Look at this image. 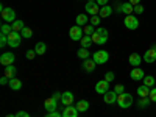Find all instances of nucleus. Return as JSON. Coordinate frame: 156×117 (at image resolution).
I'll list each match as a JSON object with an SVG mask.
<instances>
[{
    "mask_svg": "<svg viewBox=\"0 0 156 117\" xmlns=\"http://www.w3.org/2000/svg\"><path fill=\"white\" fill-rule=\"evenodd\" d=\"M150 98L148 97H139V100H137V105L140 106V108H147L148 105H150Z\"/></svg>",
    "mask_w": 156,
    "mask_h": 117,
    "instance_id": "28",
    "label": "nucleus"
},
{
    "mask_svg": "<svg viewBox=\"0 0 156 117\" xmlns=\"http://www.w3.org/2000/svg\"><path fill=\"white\" fill-rule=\"evenodd\" d=\"M61 97H62V94H58V92L53 94V98H55V100H61Z\"/></svg>",
    "mask_w": 156,
    "mask_h": 117,
    "instance_id": "48",
    "label": "nucleus"
},
{
    "mask_svg": "<svg viewBox=\"0 0 156 117\" xmlns=\"http://www.w3.org/2000/svg\"><path fill=\"white\" fill-rule=\"evenodd\" d=\"M44 106L47 109V112H55L58 109V100H55L53 97H48L45 101H44Z\"/></svg>",
    "mask_w": 156,
    "mask_h": 117,
    "instance_id": "7",
    "label": "nucleus"
},
{
    "mask_svg": "<svg viewBox=\"0 0 156 117\" xmlns=\"http://www.w3.org/2000/svg\"><path fill=\"white\" fill-rule=\"evenodd\" d=\"M73 100H75V97H73L72 92H64L62 97H61V103H62L64 106H70L72 103H73Z\"/></svg>",
    "mask_w": 156,
    "mask_h": 117,
    "instance_id": "14",
    "label": "nucleus"
},
{
    "mask_svg": "<svg viewBox=\"0 0 156 117\" xmlns=\"http://www.w3.org/2000/svg\"><path fill=\"white\" fill-rule=\"evenodd\" d=\"M150 90H151V87L142 84V86L137 87V95H139V97H148V95H150Z\"/></svg>",
    "mask_w": 156,
    "mask_h": 117,
    "instance_id": "20",
    "label": "nucleus"
},
{
    "mask_svg": "<svg viewBox=\"0 0 156 117\" xmlns=\"http://www.w3.org/2000/svg\"><path fill=\"white\" fill-rule=\"evenodd\" d=\"M134 12H136V14H142V12H144V6H142V5H136L134 6Z\"/></svg>",
    "mask_w": 156,
    "mask_h": 117,
    "instance_id": "41",
    "label": "nucleus"
},
{
    "mask_svg": "<svg viewBox=\"0 0 156 117\" xmlns=\"http://www.w3.org/2000/svg\"><path fill=\"white\" fill-rule=\"evenodd\" d=\"M14 59H16V56L12 53H3L2 56H0V64H3V66L6 67V66H11V64L14 62Z\"/></svg>",
    "mask_w": 156,
    "mask_h": 117,
    "instance_id": "11",
    "label": "nucleus"
},
{
    "mask_svg": "<svg viewBox=\"0 0 156 117\" xmlns=\"http://www.w3.org/2000/svg\"><path fill=\"white\" fill-rule=\"evenodd\" d=\"M76 55H78V58H81V59H87L89 58V51H87V48H80L76 51Z\"/></svg>",
    "mask_w": 156,
    "mask_h": 117,
    "instance_id": "33",
    "label": "nucleus"
},
{
    "mask_svg": "<svg viewBox=\"0 0 156 117\" xmlns=\"http://www.w3.org/2000/svg\"><path fill=\"white\" fill-rule=\"evenodd\" d=\"M20 34H22V37H25V39H30V37L33 36V31H31V28L25 27V28L20 31Z\"/></svg>",
    "mask_w": 156,
    "mask_h": 117,
    "instance_id": "34",
    "label": "nucleus"
},
{
    "mask_svg": "<svg viewBox=\"0 0 156 117\" xmlns=\"http://www.w3.org/2000/svg\"><path fill=\"white\" fill-rule=\"evenodd\" d=\"M109 90V81H106V80H101V81H98L97 84H95V92L97 94H106Z\"/></svg>",
    "mask_w": 156,
    "mask_h": 117,
    "instance_id": "9",
    "label": "nucleus"
},
{
    "mask_svg": "<svg viewBox=\"0 0 156 117\" xmlns=\"http://www.w3.org/2000/svg\"><path fill=\"white\" fill-rule=\"evenodd\" d=\"M75 22H76V25H80V27H86L89 20H87V16L86 14H78L76 19H75Z\"/></svg>",
    "mask_w": 156,
    "mask_h": 117,
    "instance_id": "24",
    "label": "nucleus"
},
{
    "mask_svg": "<svg viewBox=\"0 0 156 117\" xmlns=\"http://www.w3.org/2000/svg\"><path fill=\"white\" fill-rule=\"evenodd\" d=\"M6 117H16V114H8Z\"/></svg>",
    "mask_w": 156,
    "mask_h": 117,
    "instance_id": "49",
    "label": "nucleus"
},
{
    "mask_svg": "<svg viewBox=\"0 0 156 117\" xmlns=\"http://www.w3.org/2000/svg\"><path fill=\"white\" fill-rule=\"evenodd\" d=\"M86 12H89V14H92V16H98V12H100V5L97 2H87L86 6H84Z\"/></svg>",
    "mask_w": 156,
    "mask_h": 117,
    "instance_id": "8",
    "label": "nucleus"
},
{
    "mask_svg": "<svg viewBox=\"0 0 156 117\" xmlns=\"http://www.w3.org/2000/svg\"><path fill=\"white\" fill-rule=\"evenodd\" d=\"M114 92H115L117 95L123 94V92H125V87H123V84H117V86L114 87Z\"/></svg>",
    "mask_w": 156,
    "mask_h": 117,
    "instance_id": "35",
    "label": "nucleus"
},
{
    "mask_svg": "<svg viewBox=\"0 0 156 117\" xmlns=\"http://www.w3.org/2000/svg\"><path fill=\"white\" fill-rule=\"evenodd\" d=\"M22 42V34L17 33V31H11L8 34V45L12 47V48H17Z\"/></svg>",
    "mask_w": 156,
    "mask_h": 117,
    "instance_id": "2",
    "label": "nucleus"
},
{
    "mask_svg": "<svg viewBox=\"0 0 156 117\" xmlns=\"http://www.w3.org/2000/svg\"><path fill=\"white\" fill-rule=\"evenodd\" d=\"M8 84H9V87H11L12 90H19V89H22V81L17 80V78H11Z\"/></svg>",
    "mask_w": 156,
    "mask_h": 117,
    "instance_id": "23",
    "label": "nucleus"
},
{
    "mask_svg": "<svg viewBox=\"0 0 156 117\" xmlns=\"http://www.w3.org/2000/svg\"><path fill=\"white\" fill-rule=\"evenodd\" d=\"M111 12H112L111 6L105 5V6H101V8H100V12H98V16H100V17H109V16H111Z\"/></svg>",
    "mask_w": 156,
    "mask_h": 117,
    "instance_id": "25",
    "label": "nucleus"
},
{
    "mask_svg": "<svg viewBox=\"0 0 156 117\" xmlns=\"http://www.w3.org/2000/svg\"><path fill=\"white\" fill-rule=\"evenodd\" d=\"M129 76H131V80L139 81V80H144L145 73H144V70H142L140 67H133V70H131V73H129Z\"/></svg>",
    "mask_w": 156,
    "mask_h": 117,
    "instance_id": "10",
    "label": "nucleus"
},
{
    "mask_svg": "<svg viewBox=\"0 0 156 117\" xmlns=\"http://www.w3.org/2000/svg\"><path fill=\"white\" fill-rule=\"evenodd\" d=\"M76 109H78V112H86L89 109V101L87 100H80L76 103Z\"/></svg>",
    "mask_w": 156,
    "mask_h": 117,
    "instance_id": "22",
    "label": "nucleus"
},
{
    "mask_svg": "<svg viewBox=\"0 0 156 117\" xmlns=\"http://www.w3.org/2000/svg\"><path fill=\"white\" fill-rule=\"evenodd\" d=\"M80 42H81V47H84V48H86V47H89L90 44H92V37L87 36V34H84V36L81 37V41H80Z\"/></svg>",
    "mask_w": 156,
    "mask_h": 117,
    "instance_id": "29",
    "label": "nucleus"
},
{
    "mask_svg": "<svg viewBox=\"0 0 156 117\" xmlns=\"http://www.w3.org/2000/svg\"><path fill=\"white\" fill-rule=\"evenodd\" d=\"M95 66H97V64H95V61L94 59H84L83 61V69H84V72H94L95 70Z\"/></svg>",
    "mask_w": 156,
    "mask_h": 117,
    "instance_id": "16",
    "label": "nucleus"
},
{
    "mask_svg": "<svg viewBox=\"0 0 156 117\" xmlns=\"http://www.w3.org/2000/svg\"><path fill=\"white\" fill-rule=\"evenodd\" d=\"M95 31H97V33H100L101 36H105V37H108V36H109V33H108V30H106V28H101V27H100V28H97Z\"/></svg>",
    "mask_w": 156,
    "mask_h": 117,
    "instance_id": "40",
    "label": "nucleus"
},
{
    "mask_svg": "<svg viewBox=\"0 0 156 117\" xmlns=\"http://www.w3.org/2000/svg\"><path fill=\"white\" fill-rule=\"evenodd\" d=\"M153 47H154V48H156V45H153Z\"/></svg>",
    "mask_w": 156,
    "mask_h": 117,
    "instance_id": "51",
    "label": "nucleus"
},
{
    "mask_svg": "<svg viewBox=\"0 0 156 117\" xmlns=\"http://www.w3.org/2000/svg\"><path fill=\"white\" fill-rule=\"evenodd\" d=\"M117 105H119L122 109H126L133 105V95L128 94V92H123L120 95H117Z\"/></svg>",
    "mask_w": 156,
    "mask_h": 117,
    "instance_id": "1",
    "label": "nucleus"
},
{
    "mask_svg": "<svg viewBox=\"0 0 156 117\" xmlns=\"http://www.w3.org/2000/svg\"><path fill=\"white\" fill-rule=\"evenodd\" d=\"M114 78H115V75H114L112 72H106V73H105V80H106V81H109V83H111V81L114 80Z\"/></svg>",
    "mask_w": 156,
    "mask_h": 117,
    "instance_id": "39",
    "label": "nucleus"
},
{
    "mask_svg": "<svg viewBox=\"0 0 156 117\" xmlns=\"http://www.w3.org/2000/svg\"><path fill=\"white\" fill-rule=\"evenodd\" d=\"M34 51H36V55H44L45 51H47V45L44 42H37L34 45Z\"/></svg>",
    "mask_w": 156,
    "mask_h": 117,
    "instance_id": "26",
    "label": "nucleus"
},
{
    "mask_svg": "<svg viewBox=\"0 0 156 117\" xmlns=\"http://www.w3.org/2000/svg\"><path fill=\"white\" fill-rule=\"evenodd\" d=\"M16 73H17V69L12 66V64H11V66H6V67H5V76H8L9 80H11V78H16Z\"/></svg>",
    "mask_w": 156,
    "mask_h": 117,
    "instance_id": "21",
    "label": "nucleus"
},
{
    "mask_svg": "<svg viewBox=\"0 0 156 117\" xmlns=\"http://www.w3.org/2000/svg\"><path fill=\"white\" fill-rule=\"evenodd\" d=\"M69 36H70L72 41H81V37L84 36L83 27H80V25H73V27L69 30Z\"/></svg>",
    "mask_w": 156,
    "mask_h": 117,
    "instance_id": "3",
    "label": "nucleus"
},
{
    "mask_svg": "<svg viewBox=\"0 0 156 117\" xmlns=\"http://www.w3.org/2000/svg\"><path fill=\"white\" fill-rule=\"evenodd\" d=\"M83 31H84V34H87V36H92V34L95 33V28H94L92 23H89V25H86V27H83Z\"/></svg>",
    "mask_w": 156,
    "mask_h": 117,
    "instance_id": "32",
    "label": "nucleus"
},
{
    "mask_svg": "<svg viewBox=\"0 0 156 117\" xmlns=\"http://www.w3.org/2000/svg\"><path fill=\"white\" fill-rule=\"evenodd\" d=\"M128 2L131 3L133 6H136V5H139V3H140V0H128Z\"/></svg>",
    "mask_w": 156,
    "mask_h": 117,
    "instance_id": "47",
    "label": "nucleus"
},
{
    "mask_svg": "<svg viewBox=\"0 0 156 117\" xmlns=\"http://www.w3.org/2000/svg\"><path fill=\"white\" fill-rule=\"evenodd\" d=\"M100 19H101L100 16H92V19H90V23H92L94 27H98V25H100V22H101Z\"/></svg>",
    "mask_w": 156,
    "mask_h": 117,
    "instance_id": "36",
    "label": "nucleus"
},
{
    "mask_svg": "<svg viewBox=\"0 0 156 117\" xmlns=\"http://www.w3.org/2000/svg\"><path fill=\"white\" fill-rule=\"evenodd\" d=\"M123 23H125V27H126L128 30H136V28L139 27V20H137V17H134L133 14L126 16L125 20H123Z\"/></svg>",
    "mask_w": 156,
    "mask_h": 117,
    "instance_id": "6",
    "label": "nucleus"
},
{
    "mask_svg": "<svg viewBox=\"0 0 156 117\" xmlns=\"http://www.w3.org/2000/svg\"><path fill=\"white\" fill-rule=\"evenodd\" d=\"M97 3H98V5H100V8H101V6L108 5V0H97Z\"/></svg>",
    "mask_w": 156,
    "mask_h": 117,
    "instance_id": "46",
    "label": "nucleus"
},
{
    "mask_svg": "<svg viewBox=\"0 0 156 117\" xmlns=\"http://www.w3.org/2000/svg\"><path fill=\"white\" fill-rule=\"evenodd\" d=\"M119 11L123 12V14H126V16H129V14L134 11V6L129 3V2H126V3H122V5H120V9H119Z\"/></svg>",
    "mask_w": 156,
    "mask_h": 117,
    "instance_id": "19",
    "label": "nucleus"
},
{
    "mask_svg": "<svg viewBox=\"0 0 156 117\" xmlns=\"http://www.w3.org/2000/svg\"><path fill=\"white\" fill-rule=\"evenodd\" d=\"M62 117H78V109L76 106H66V109L62 111Z\"/></svg>",
    "mask_w": 156,
    "mask_h": 117,
    "instance_id": "15",
    "label": "nucleus"
},
{
    "mask_svg": "<svg viewBox=\"0 0 156 117\" xmlns=\"http://www.w3.org/2000/svg\"><path fill=\"white\" fill-rule=\"evenodd\" d=\"M128 61H129V64H131L133 67H139L140 62H142V58L137 53H131V55H129V58H128Z\"/></svg>",
    "mask_w": 156,
    "mask_h": 117,
    "instance_id": "17",
    "label": "nucleus"
},
{
    "mask_svg": "<svg viewBox=\"0 0 156 117\" xmlns=\"http://www.w3.org/2000/svg\"><path fill=\"white\" fill-rule=\"evenodd\" d=\"M8 44V36L6 34H0V47H5Z\"/></svg>",
    "mask_w": 156,
    "mask_h": 117,
    "instance_id": "37",
    "label": "nucleus"
},
{
    "mask_svg": "<svg viewBox=\"0 0 156 117\" xmlns=\"http://www.w3.org/2000/svg\"><path fill=\"white\" fill-rule=\"evenodd\" d=\"M34 55H36V51H34V50H28V51H27V58H28V59H33Z\"/></svg>",
    "mask_w": 156,
    "mask_h": 117,
    "instance_id": "44",
    "label": "nucleus"
},
{
    "mask_svg": "<svg viewBox=\"0 0 156 117\" xmlns=\"http://www.w3.org/2000/svg\"><path fill=\"white\" fill-rule=\"evenodd\" d=\"M148 98H150L151 101H154V103H156V87H151V90H150V95H148Z\"/></svg>",
    "mask_w": 156,
    "mask_h": 117,
    "instance_id": "38",
    "label": "nucleus"
},
{
    "mask_svg": "<svg viewBox=\"0 0 156 117\" xmlns=\"http://www.w3.org/2000/svg\"><path fill=\"white\" fill-rule=\"evenodd\" d=\"M92 59L95 61V64H105L109 59V53L106 50H97L92 56Z\"/></svg>",
    "mask_w": 156,
    "mask_h": 117,
    "instance_id": "5",
    "label": "nucleus"
},
{
    "mask_svg": "<svg viewBox=\"0 0 156 117\" xmlns=\"http://www.w3.org/2000/svg\"><path fill=\"white\" fill-rule=\"evenodd\" d=\"M144 61L145 62H148V64H151V62H154L156 61V48L153 47V48H148L147 51H145V55H144Z\"/></svg>",
    "mask_w": 156,
    "mask_h": 117,
    "instance_id": "13",
    "label": "nucleus"
},
{
    "mask_svg": "<svg viewBox=\"0 0 156 117\" xmlns=\"http://www.w3.org/2000/svg\"><path fill=\"white\" fill-rule=\"evenodd\" d=\"M8 83H9V78H8V76L3 75L2 78H0V84H2V86H5V84H8Z\"/></svg>",
    "mask_w": 156,
    "mask_h": 117,
    "instance_id": "42",
    "label": "nucleus"
},
{
    "mask_svg": "<svg viewBox=\"0 0 156 117\" xmlns=\"http://www.w3.org/2000/svg\"><path fill=\"white\" fill-rule=\"evenodd\" d=\"M103 100H105V103H108V105H114V103H117V94L114 90H108L106 94H103Z\"/></svg>",
    "mask_w": 156,
    "mask_h": 117,
    "instance_id": "12",
    "label": "nucleus"
},
{
    "mask_svg": "<svg viewBox=\"0 0 156 117\" xmlns=\"http://www.w3.org/2000/svg\"><path fill=\"white\" fill-rule=\"evenodd\" d=\"M45 117H62V114H59V112H56V111H55V112H48Z\"/></svg>",
    "mask_w": 156,
    "mask_h": 117,
    "instance_id": "45",
    "label": "nucleus"
},
{
    "mask_svg": "<svg viewBox=\"0 0 156 117\" xmlns=\"http://www.w3.org/2000/svg\"><path fill=\"white\" fill-rule=\"evenodd\" d=\"M16 117H31L28 112H25V111H19L17 114H16Z\"/></svg>",
    "mask_w": 156,
    "mask_h": 117,
    "instance_id": "43",
    "label": "nucleus"
},
{
    "mask_svg": "<svg viewBox=\"0 0 156 117\" xmlns=\"http://www.w3.org/2000/svg\"><path fill=\"white\" fill-rule=\"evenodd\" d=\"M87 2H97V0H87Z\"/></svg>",
    "mask_w": 156,
    "mask_h": 117,
    "instance_id": "50",
    "label": "nucleus"
},
{
    "mask_svg": "<svg viewBox=\"0 0 156 117\" xmlns=\"http://www.w3.org/2000/svg\"><path fill=\"white\" fill-rule=\"evenodd\" d=\"M90 37H92V42H95V44H98V45H103V44H106V41H108V37H105V36H101L100 33H94L92 36H90Z\"/></svg>",
    "mask_w": 156,
    "mask_h": 117,
    "instance_id": "18",
    "label": "nucleus"
},
{
    "mask_svg": "<svg viewBox=\"0 0 156 117\" xmlns=\"http://www.w3.org/2000/svg\"><path fill=\"white\" fill-rule=\"evenodd\" d=\"M0 31H2V34H9L12 31V27H11V23H2V27H0Z\"/></svg>",
    "mask_w": 156,
    "mask_h": 117,
    "instance_id": "30",
    "label": "nucleus"
},
{
    "mask_svg": "<svg viewBox=\"0 0 156 117\" xmlns=\"http://www.w3.org/2000/svg\"><path fill=\"white\" fill-rule=\"evenodd\" d=\"M2 17H3L5 22L12 23V22H16V12H14V9H12V8L2 6Z\"/></svg>",
    "mask_w": 156,
    "mask_h": 117,
    "instance_id": "4",
    "label": "nucleus"
},
{
    "mask_svg": "<svg viewBox=\"0 0 156 117\" xmlns=\"http://www.w3.org/2000/svg\"><path fill=\"white\" fill-rule=\"evenodd\" d=\"M11 27H12V31L20 33V31L25 28V23H23L22 20H16V22H12V23H11Z\"/></svg>",
    "mask_w": 156,
    "mask_h": 117,
    "instance_id": "27",
    "label": "nucleus"
},
{
    "mask_svg": "<svg viewBox=\"0 0 156 117\" xmlns=\"http://www.w3.org/2000/svg\"><path fill=\"white\" fill-rule=\"evenodd\" d=\"M144 84L148 87H154V76H151V75L144 76Z\"/></svg>",
    "mask_w": 156,
    "mask_h": 117,
    "instance_id": "31",
    "label": "nucleus"
}]
</instances>
